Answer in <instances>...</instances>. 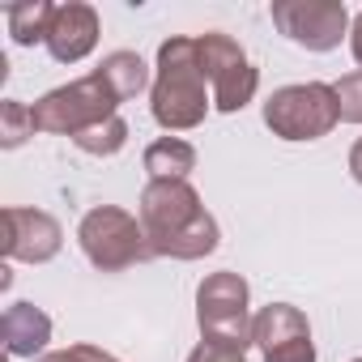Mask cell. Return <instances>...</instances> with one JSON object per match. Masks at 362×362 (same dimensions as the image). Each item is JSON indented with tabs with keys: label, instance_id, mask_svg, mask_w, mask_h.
I'll use <instances>...</instances> for the list:
<instances>
[{
	"label": "cell",
	"instance_id": "6da1fadb",
	"mask_svg": "<svg viewBox=\"0 0 362 362\" xmlns=\"http://www.w3.org/2000/svg\"><path fill=\"white\" fill-rule=\"evenodd\" d=\"M145 239L153 256L170 260H201L218 252L222 226L218 218L201 205V192L188 179H149L141 188V209H136Z\"/></svg>",
	"mask_w": 362,
	"mask_h": 362
},
{
	"label": "cell",
	"instance_id": "7a4b0ae2",
	"mask_svg": "<svg viewBox=\"0 0 362 362\" xmlns=\"http://www.w3.org/2000/svg\"><path fill=\"white\" fill-rule=\"evenodd\" d=\"M209 107H214V94H209V77L201 69V56H197V39L170 35L158 47V73L149 86V115L166 132H188V128L205 124Z\"/></svg>",
	"mask_w": 362,
	"mask_h": 362
},
{
	"label": "cell",
	"instance_id": "3957f363",
	"mask_svg": "<svg viewBox=\"0 0 362 362\" xmlns=\"http://www.w3.org/2000/svg\"><path fill=\"white\" fill-rule=\"evenodd\" d=\"M77 243L98 273H119L153 256L141 218H132L119 205H94L77 226Z\"/></svg>",
	"mask_w": 362,
	"mask_h": 362
},
{
	"label": "cell",
	"instance_id": "277c9868",
	"mask_svg": "<svg viewBox=\"0 0 362 362\" xmlns=\"http://www.w3.org/2000/svg\"><path fill=\"white\" fill-rule=\"evenodd\" d=\"M264 124L281 141H320L341 124L337 90L328 81H298L281 86L264 103Z\"/></svg>",
	"mask_w": 362,
	"mask_h": 362
},
{
	"label": "cell",
	"instance_id": "5b68a950",
	"mask_svg": "<svg viewBox=\"0 0 362 362\" xmlns=\"http://www.w3.org/2000/svg\"><path fill=\"white\" fill-rule=\"evenodd\" d=\"M115 107H119V98L107 90V81H103L98 73H90V77H77V81H69V86L47 90V94L30 107V115H35V128H39V132L77 136V132H86V128H94V124H103V119H111Z\"/></svg>",
	"mask_w": 362,
	"mask_h": 362
},
{
	"label": "cell",
	"instance_id": "8992f818",
	"mask_svg": "<svg viewBox=\"0 0 362 362\" xmlns=\"http://www.w3.org/2000/svg\"><path fill=\"white\" fill-rule=\"evenodd\" d=\"M252 286L222 269L209 273L197 286V324H201V341H222V345H252Z\"/></svg>",
	"mask_w": 362,
	"mask_h": 362
},
{
	"label": "cell",
	"instance_id": "52a82bcc",
	"mask_svg": "<svg viewBox=\"0 0 362 362\" xmlns=\"http://www.w3.org/2000/svg\"><path fill=\"white\" fill-rule=\"evenodd\" d=\"M197 56H201L205 77H209V94H214V107H218V111L235 115V111H243V107L256 98V90H260V69L247 60V52H243L230 35H222V30L197 35Z\"/></svg>",
	"mask_w": 362,
	"mask_h": 362
},
{
	"label": "cell",
	"instance_id": "ba28073f",
	"mask_svg": "<svg viewBox=\"0 0 362 362\" xmlns=\"http://www.w3.org/2000/svg\"><path fill=\"white\" fill-rule=\"evenodd\" d=\"M273 26L307 52H332L349 35V9L341 0H273Z\"/></svg>",
	"mask_w": 362,
	"mask_h": 362
},
{
	"label": "cell",
	"instance_id": "9c48e42d",
	"mask_svg": "<svg viewBox=\"0 0 362 362\" xmlns=\"http://www.w3.org/2000/svg\"><path fill=\"white\" fill-rule=\"evenodd\" d=\"M252 345L260 349V362H315L311 324L290 303H269L252 320Z\"/></svg>",
	"mask_w": 362,
	"mask_h": 362
},
{
	"label": "cell",
	"instance_id": "30bf717a",
	"mask_svg": "<svg viewBox=\"0 0 362 362\" xmlns=\"http://www.w3.org/2000/svg\"><path fill=\"white\" fill-rule=\"evenodd\" d=\"M64 247V226L43 209H5V256L22 264H47Z\"/></svg>",
	"mask_w": 362,
	"mask_h": 362
},
{
	"label": "cell",
	"instance_id": "8fae6325",
	"mask_svg": "<svg viewBox=\"0 0 362 362\" xmlns=\"http://www.w3.org/2000/svg\"><path fill=\"white\" fill-rule=\"evenodd\" d=\"M103 22L98 9L86 5V0H69V5L52 9V26H47V52L56 64H77L98 47Z\"/></svg>",
	"mask_w": 362,
	"mask_h": 362
},
{
	"label": "cell",
	"instance_id": "7c38bea8",
	"mask_svg": "<svg viewBox=\"0 0 362 362\" xmlns=\"http://www.w3.org/2000/svg\"><path fill=\"white\" fill-rule=\"evenodd\" d=\"M0 337H5L13 358H43L52 341V315L35 303H13L0 315Z\"/></svg>",
	"mask_w": 362,
	"mask_h": 362
},
{
	"label": "cell",
	"instance_id": "4fadbf2b",
	"mask_svg": "<svg viewBox=\"0 0 362 362\" xmlns=\"http://www.w3.org/2000/svg\"><path fill=\"white\" fill-rule=\"evenodd\" d=\"M145 170L149 179H188L197 170V149L184 136H158L145 145Z\"/></svg>",
	"mask_w": 362,
	"mask_h": 362
},
{
	"label": "cell",
	"instance_id": "5bb4252c",
	"mask_svg": "<svg viewBox=\"0 0 362 362\" xmlns=\"http://www.w3.org/2000/svg\"><path fill=\"white\" fill-rule=\"evenodd\" d=\"M94 73L107 81V90H111L119 103L136 98V94L149 86V69H145V60H141L136 52H111V56H103V64H98Z\"/></svg>",
	"mask_w": 362,
	"mask_h": 362
},
{
	"label": "cell",
	"instance_id": "9a60e30c",
	"mask_svg": "<svg viewBox=\"0 0 362 362\" xmlns=\"http://www.w3.org/2000/svg\"><path fill=\"white\" fill-rule=\"evenodd\" d=\"M52 9H56L52 0H22V5H9V9H5V22H9V35H13V43H22V47L47 43Z\"/></svg>",
	"mask_w": 362,
	"mask_h": 362
},
{
	"label": "cell",
	"instance_id": "2e32d148",
	"mask_svg": "<svg viewBox=\"0 0 362 362\" xmlns=\"http://www.w3.org/2000/svg\"><path fill=\"white\" fill-rule=\"evenodd\" d=\"M73 145H77L81 153L111 158V153H119V149L128 145V124H124L119 115H111V119H103V124H94V128H86V132H77V136H73Z\"/></svg>",
	"mask_w": 362,
	"mask_h": 362
},
{
	"label": "cell",
	"instance_id": "e0dca14e",
	"mask_svg": "<svg viewBox=\"0 0 362 362\" xmlns=\"http://www.w3.org/2000/svg\"><path fill=\"white\" fill-rule=\"evenodd\" d=\"M39 128H35V115H30V107L26 103H18V98H5L0 103V145L5 149H18L26 136H35Z\"/></svg>",
	"mask_w": 362,
	"mask_h": 362
},
{
	"label": "cell",
	"instance_id": "ac0fdd59",
	"mask_svg": "<svg viewBox=\"0 0 362 362\" xmlns=\"http://www.w3.org/2000/svg\"><path fill=\"white\" fill-rule=\"evenodd\" d=\"M337 107H341V119L345 124H362V69L345 73L337 86Z\"/></svg>",
	"mask_w": 362,
	"mask_h": 362
},
{
	"label": "cell",
	"instance_id": "d6986e66",
	"mask_svg": "<svg viewBox=\"0 0 362 362\" xmlns=\"http://www.w3.org/2000/svg\"><path fill=\"white\" fill-rule=\"evenodd\" d=\"M188 362H247V349L243 345H222V341H201Z\"/></svg>",
	"mask_w": 362,
	"mask_h": 362
},
{
	"label": "cell",
	"instance_id": "ffe728a7",
	"mask_svg": "<svg viewBox=\"0 0 362 362\" xmlns=\"http://www.w3.org/2000/svg\"><path fill=\"white\" fill-rule=\"evenodd\" d=\"M77 354H81V362H119L115 354H107V349H98V345H77Z\"/></svg>",
	"mask_w": 362,
	"mask_h": 362
},
{
	"label": "cell",
	"instance_id": "44dd1931",
	"mask_svg": "<svg viewBox=\"0 0 362 362\" xmlns=\"http://www.w3.org/2000/svg\"><path fill=\"white\" fill-rule=\"evenodd\" d=\"M35 362H81V354H77V345H73V349H52V354H43V358H35Z\"/></svg>",
	"mask_w": 362,
	"mask_h": 362
},
{
	"label": "cell",
	"instance_id": "7402d4cb",
	"mask_svg": "<svg viewBox=\"0 0 362 362\" xmlns=\"http://www.w3.org/2000/svg\"><path fill=\"white\" fill-rule=\"evenodd\" d=\"M349 52H354V60L362 64V13L354 18V30H349Z\"/></svg>",
	"mask_w": 362,
	"mask_h": 362
},
{
	"label": "cell",
	"instance_id": "603a6c76",
	"mask_svg": "<svg viewBox=\"0 0 362 362\" xmlns=\"http://www.w3.org/2000/svg\"><path fill=\"white\" fill-rule=\"evenodd\" d=\"M349 175L362 184V136H358V141H354V149H349Z\"/></svg>",
	"mask_w": 362,
	"mask_h": 362
},
{
	"label": "cell",
	"instance_id": "cb8c5ba5",
	"mask_svg": "<svg viewBox=\"0 0 362 362\" xmlns=\"http://www.w3.org/2000/svg\"><path fill=\"white\" fill-rule=\"evenodd\" d=\"M354 362H362V358H354Z\"/></svg>",
	"mask_w": 362,
	"mask_h": 362
}]
</instances>
